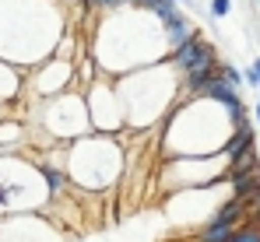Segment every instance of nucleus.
I'll return each instance as SVG.
<instances>
[{"label": "nucleus", "instance_id": "obj_9", "mask_svg": "<svg viewBox=\"0 0 260 242\" xmlns=\"http://www.w3.org/2000/svg\"><path fill=\"white\" fill-rule=\"evenodd\" d=\"M221 78L229 81L232 88H243V78H239V71H236V67H221Z\"/></svg>", "mask_w": 260, "mask_h": 242}, {"label": "nucleus", "instance_id": "obj_7", "mask_svg": "<svg viewBox=\"0 0 260 242\" xmlns=\"http://www.w3.org/2000/svg\"><path fill=\"white\" fill-rule=\"evenodd\" d=\"M39 172H43V179H46V186H49V193H63V190L71 186L67 172H60V168H53V165H43Z\"/></svg>", "mask_w": 260, "mask_h": 242}, {"label": "nucleus", "instance_id": "obj_15", "mask_svg": "<svg viewBox=\"0 0 260 242\" xmlns=\"http://www.w3.org/2000/svg\"><path fill=\"white\" fill-rule=\"evenodd\" d=\"M169 4H176V0H169Z\"/></svg>", "mask_w": 260, "mask_h": 242}, {"label": "nucleus", "instance_id": "obj_11", "mask_svg": "<svg viewBox=\"0 0 260 242\" xmlns=\"http://www.w3.org/2000/svg\"><path fill=\"white\" fill-rule=\"evenodd\" d=\"M246 81H250L253 88H260V56H257V60H253V67L246 71Z\"/></svg>", "mask_w": 260, "mask_h": 242}, {"label": "nucleus", "instance_id": "obj_4", "mask_svg": "<svg viewBox=\"0 0 260 242\" xmlns=\"http://www.w3.org/2000/svg\"><path fill=\"white\" fill-rule=\"evenodd\" d=\"M250 172H260V155H257V148H250V151H243L239 158L229 161V179H236V176H250Z\"/></svg>", "mask_w": 260, "mask_h": 242}, {"label": "nucleus", "instance_id": "obj_14", "mask_svg": "<svg viewBox=\"0 0 260 242\" xmlns=\"http://www.w3.org/2000/svg\"><path fill=\"white\" fill-rule=\"evenodd\" d=\"M257 123H260V102H257Z\"/></svg>", "mask_w": 260, "mask_h": 242}, {"label": "nucleus", "instance_id": "obj_6", "mask_svg": "<svg viewBox=\"0 0 260 242\" xmlns=\"http://www.w3.org/2000/svg\"><path fill=\"white\" fill-rule=\"evenodd\" d=\"M193 36H197V32L190 28V21H186V18H179L176 25H169V46H173V53H176V49H183Z\"/></svg>", "mask_w": 260, "mask_h": 242}, {"label": "nucleus", "instance_id": "obj_2", "mask_svg": "<svg viewBox=\"0 0 260 242\" xmlns=\"http://www.w3.org/2000/svg\"><path fill=\"white\" fill-rule=\"evenodd\" d=\"M250 148H253V126H243V130L229 133V141L221 144V155L232 161V158H239L243 151H250Z\"/></svg>", "mask_w": 260, "mask_h": 242}, {"label": "nucleus", "instance_id": "obj_3", "mask_svg": "<svg viewBox=\"0 0 260 242\" xmlns=\"http://www.w3.org/2000/svg\"><path fill=\"white\" fill-rule=\"evenodd\" d=\"M236 228H239V225H232V221H221L218 214H211V221L201 228V242H232Z\"/></svg>", "mask_w": 260, "mask_h": 242}, {"label": "nucleus", "instance_id": "obj_13", "mask_svg": "<svg viewBox=\"0 0 260 242\" xmlns=\"http://www.w3.org/2000/svg\"><path fill=\"white\" fill-rule=\"evenodd\" d=\"M11 200H14V197H11V190H7V186H0V207H11Z\"/></svg>", "mask_w": 260, "mask_h": 242}, {"label": "nucleus", "instance_id": "obj_5", "mask_svg": "<svg viewBox=\"0 0 260 242\" xmlns=\"http://www.w3.org/2000/svg\"><path fill=\"white\" fill-rule=\"evenodd\" d=\"M232 183V197H239V200H246V197H257L260 193V172H250V176H236V179H229Z\"/></svg>", "mask_w": 260, "mask_h": 242}, {"label": "nucleus", "instance_id": "obj_1", "mask_svg": "<svg viewBox=\"0 0 260 242\" xmlns=\"http://www.w3.org/2000/svg\"><path fill=\"white\" fill-rule=\"evenodd\" d=\"M208 46H211V42H204L201 36H193V39L186 42L183 49H176V53H173V67H176V71H193V67H197V60L204 56V49H208Z\"/></svg>", "mask_w": 260, "mask_h": 242}, {"label": "nucleus", "instance_id": "obj_12", "mask_svg": "<svg viewBox=\"0 0 260 242\" xmlns=\"http://www.w3.org/2000/svg\"><path fill=\"white\" fill-rule=\"evenodd\" d=\"M91 7H120V4H127V0H88Z\"/></svg>", "mask_w": 260, "mask_h": 242}, {"label": "nucleus", "instance_id": "obj_10", "mask_svg": "<svg viewBox=\"0 0 260 242\" xmlns=\"http://www.w3.org/2000/svg\"><path fill=\"white\" fill-rule=\"evenodd\" d=\"M229 11H232V0H211V14L215 18H225Z\"/></svg>", "mask_w": 260, "mask_h": 242}, {"label": "nucleus", "instance_id": "obj_8", "mask_svg": "<svg viewBox=\"0 0 260 242\" xmlns=\"http://www.w3.org/2000/svg\"><path fill=\"white\" fill-rule=\"evenodd\" d=\"M232 242H260V228L257 225H239L236 235H232Z\"/></svg>", "mask_w": 260, "mask_h": 242}]
</instances>
